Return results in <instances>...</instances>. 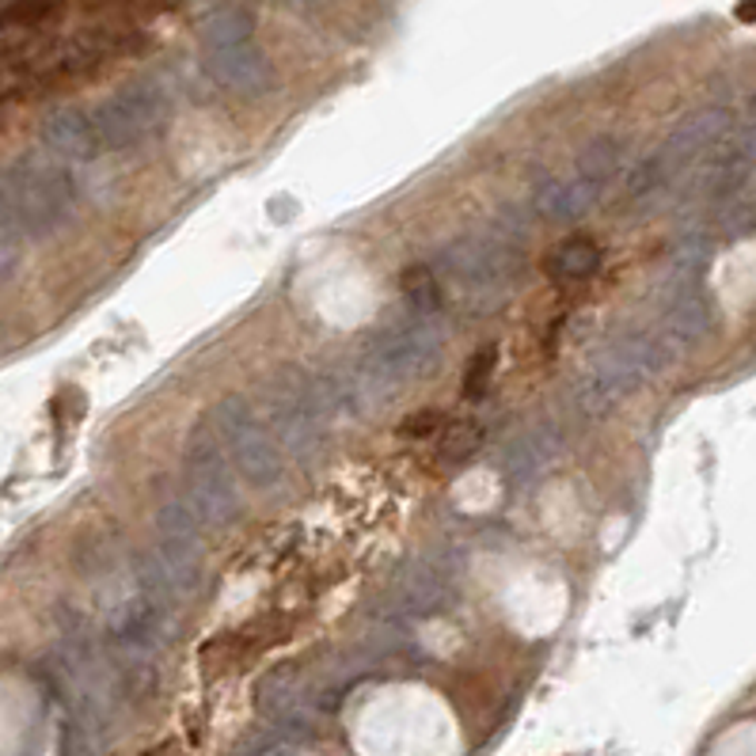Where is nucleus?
<instances>
[{
    "label": "nucleus",
    "mask_w": 756,
    "mask_h": 756,
    "mask_svg": "<svg viewBox=\"0 0 756 756\" xmlns=\"http://www.w3.org/2000/svg\"><path fill=\"white\" fill-rule=\"evenodd\" d=\"M72 202H77V183L69 168L39 156L8 164L0 168V239L16 247L23 236L53 233L69 217Z\"/></svg>",
    "instance_id": "obj_1"
},
{
    "label": "nucleus",
    "mask_w": 756,
    "mask_h": 756,
    "mask_svg": "<svg viewBox=\"0 0 756 756\" xmlns=\"http://www.w3.org/2000/svg\"><path fill=\"white\" fill-rule=\"evenodd\" d=\"M164 118V99L156 88H126L110 96L104 107L91 110V126H96L99 149H126V145L141 141L153 134Z\"/></svg>",
    "instance_id": "obj_2"
},
{
    "label": "nucleus",
    "mask_w": 756,
    "mask_h": 756,
    "mask_svg": "<svg viewBox=\"0 0 756 756\" xmlns=\"http://www.w3.org/2000/svg\"><path fill=\"white\" fill-rule=\"evenodd\" d=\"M42 141L53 156H69V160H85V156L99 153L91 115H80V110H58V115L46 118Z\"/></svg>",
    "instance_id": "obj_3"
},
{
    "label": "nucleus",
    "mask_w": 756,
    "mask_h": 756,
    "mask_svg": "<svg viewBox=\"0 0 756 756\" xmlns=\"http://www.w3.org/2000/svg\"><path fill=\"white\" fill-rule=\"evenodd\" d=\"M597 271H601V247L586 236L562 239L556 252L548 255V274L562 285L586 282V278H593Z\"/></svg>",
    "instance_id": "obj_4"
},
{
    "label": "nucleus",
    "mask_w": 756,
    "mask_h": 756,
    "mask_svg": "<svg viewBox=\"0 0 756 756\" xmlns=\"http://www.w3.org/2000/svg\"><path fill=\"white\" fill-rule=\"evenodd\" d=\"M491 369H494V350H483V354L475 357V365H472V373H468V381H464V392L472 395V400H475V395H483Z\"/></svg>",
    "instance_id": "obj_5"
},
{
    "label": "nucleus",
    "mask_w": 756,
    "mask_h": 756,
    "mask_svg": "<svg viewBox=\"0 0 756 756\" xmlns=\"http://www.w3.org/2000/svg\"><path fill=\"white\" fill-rule=\"evenodd\" d=\"M12 263H16V247L0 239V271H8V266H12Z\"/></svg>",
    "instance_id": "obj_6"
},
{
    "label": "nucleus",
    "mask_w": 756,
    "mask_h": 756,
    "mask_svg": "<svg viewBox=\"0 0 756 756\" xmlns=\"http://www.w3.org/2000/svg\"><path fill=\"white\" fill-rule=\"evenodd\" d=\"M745 115H749V126H756V96L749 99V110H745Z\"/></svg>",
    "instance_id": "obj_7"
}]
</instances>
